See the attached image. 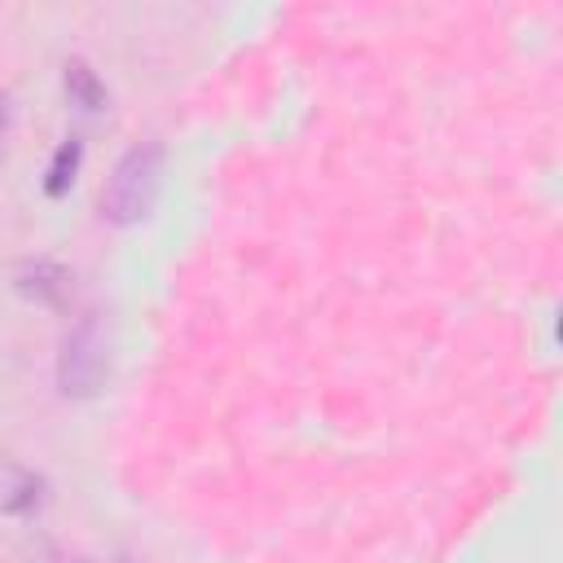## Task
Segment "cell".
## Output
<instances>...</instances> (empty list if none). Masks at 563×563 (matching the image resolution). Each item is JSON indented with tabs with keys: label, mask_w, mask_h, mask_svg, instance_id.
I'll list each match as a JSON object with an SVG mask.
<instances>
[{
	"label": "cell",
	"mask_w": 563,
	"mask_h": 563,
	"mask_svg": "<svg viewBox=\"0 0 563 563\" xmlns=\"http://www.w3.org/2000/svg\"><path fill=\"white\" fill-rule=\"evenodd\" d=\"M114 365V321L106 308H84L62 334L57 352V391L66 400H92Z\"/></svg>",
	"instance_id": "obj_1"
},
{
	"label": "cell",
	"mask_w": 563,
	"mask_h": 563,
	"mask_svg": "<svg viewBox=\"0 0 563 563\" xmlns=\"http://www.w3.org/2000/svg\"><path fill=\"white\" fill-rule=\"evenodd\" d=\"M163 167H167V150L163 141H136L119 154V163L110 167L106 185H101V220L114 229H132L141 224L163 189Z\"/></svg>",
	"instance_id": "obj_2"
},
{
	"label": "cell",
	"mask_w": 563,
	"mask_h": 563,
	"mask_svg": "<svg viewBox=\"0 0 563 563\" xmlns=\"http://www.w3.org/2000/svg\"><path fill=\"white\" fill-rule=\"evenodd\" d=\"M13 290L40 308H70V290H75V277L66 264L48 260V255H35V260H22L18 273H13Z\"/></svg>",
	"instance_id": "obj_3"
},
{
	"label": "cell",
	"mask_w": 563,
	"mask_h": 563,
	"mask_svg": "<svg viewBox=\"0 0 563 563\" xmlns=\"http://www.w3.org/2000/svg\"><path fill=\"white\" fill-rule=\"evenodd\" d=\"M48 497V479L31 466L0 457V515H35Z\"/></svg>",
	"instance_id": "obj_4"
},
{
	"label": "cell",
	"mask_w": 563,
	"mask_h": 563,
	"mask_svg": "<svg viewBox=\"0 0 563 563\" xmlns=\"http://www.w3.org/2000/svg\"><path fill=\"white\" fill-rule=\"evenodd\" d=\"M62 88H66L70 106L84 110V114H101V110H110V92H106L101 75H97L84 57H66V66H62Z\"/></svg>",
	"instance_id": "obj_5"
},
{
	"label": "cell",
	"mask_w": 563,
	"mask_h": 563,
	"mask_svg": "<svg viewBox=\"0 0 563 563\" xmlns=\"http://www.w3.org/2000/svg\"><path fill=\"white\" fill-rule=\"evenodd\" d=\"M79 163H84V141H79V136H66V141L53 150V158H48V172H44V194H48V198H62V194L75 185Z\"/></svg>",
	"instance_id": "obj_6"
},
{
	"label": "cell",
	"mask_w": 563,
	"mask_h": 563,
	"mask_svg": "<svg viewBox=\"0 0 563 563\" xmlns=\"http://www.w3.org/2000/svg\"><path fill=\"white\" fill-rule=\"evenodd\" d=\"M9 132H13V92H9V88H0V167H4Z\"/></svg>",
	"instance_id": "obj_7"
}]
</instances>
